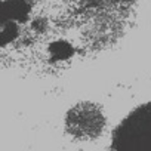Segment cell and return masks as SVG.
Masks as SVG:
<instances>
[{
  "mask_svg": "<svg viewBox=\"0 0 151 151\" xmlns=\"http://www.w3.org/2000/svg\"><path fill=\"white\" fill-rule=\"evenodd\" d=\"M138 0H0V62L58 74L116 45Z\"/></svg>",
  "mask_w": 151,
  "mask_h": 151,
  "instance_id": "obj_1",
  "label": "cell"
},
{
  "mask_svg": "<svg viewBox=\"0 0 151 151\" xmlns=\"http://www.w3.org/2000/svg\"><path fill=\"white\" fill-rule=\"evenodd\" d=\"M105 124L101 108L95 104L85 102L70 110L67 114V130L80 139L96 138Z\"/></svg>",
  "mask_w": 151,
  "mask_h": 151,
  "instance_id": "obj_3",
  "label": "cell"
},
{
  "mask_svg": "<svg viewBox=\"0 0 151 151\" xmlns=\"http://www.w3.org/2000/svg\"><path fill=\"white\" fill-rule=\"evenodd\" d=\"M111 151H151V101L135 108L116 127Z\"/></svg>",
  "mask_w": 151,
  "mask_h": 151,
  "instance_id": "obj_2",
  "label": "cell"
}]
</instances>
